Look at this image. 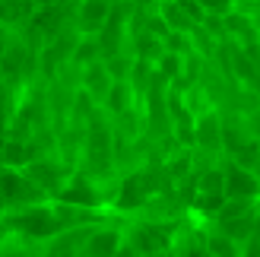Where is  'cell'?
Segmentation results:
<instances>
[{"label": "cell", "instance_id": "12", "mask_svg": "<svg viewBox=\"0 0 260 257\" xmlns=\"http://www.w3.org/2000/svg\"><path fill=\"white\" fill-rule=\"evenodd\" d=\"M159 16H162V22H165L172 32H187L190 25H193V22L184 16V10L178 7V0H159Z\"/></svg>", "mask_w": 260, "mask_h": 257}, {"label": "cell", "instance_id": "6", "mask_svg": "<svg viewBox=\"0 0 260 257\" xmlns=\"http://www.w3.org/2000/svg\"><path fill=\"white\" fill-rule=\"evenodd\" d=\"M124 245V232L114 226H95L92 232H89L86 245H83V254L86 257H114L118 254V248Z\"/></svg>", "mask_w": 260, "mask_h": 257}, {"label": "cell", "instance_id": "8", "mask_svg": "<svg viewBox=\"0 0 260 257\" xmlns=\"http://www.w3.org/2000/svg\"><path fill=\"white\" fill-rule=\"evenodd\" d=\"M108 19H111V0H80L76 22L86 35H95Z\"/></svg>", "mask_w": 260, "mask_h": 257}, {"label": "cell", "instance_id": "16", "mask_svg": "<svg viewBox=\"0 0 260 257\" xmlns=\"http://www.w3.org/2000/svg\"><path fill=\"white\" fill-rule=\"evenodd\" d=\"M197 4L206 10V16H229L235 10V0H197Z\"/></svg>", "mask_w": 260, "mask_h": 257}, {"label": "cell", "instance_id": "18", "mask_svg": "<svg viewBox=\"0 0 260 257\" xmlns=\"http://www.w3.org/2000/svg\"><path fill=\"white\" fill-rule=\"evenodd\" d=\"M184 257H213L206 248H190V251H184Z\"/></svg>", "mask_w": 260, "mask_h": 257}, {"label": "cell", "instance_id": "10", "mask_svg": "<svg viewBox=\"0 0 260 257\" xmlns=\"http://www.w3.org/2000/svg\"><path fill=\"white\" fill-rule=\"evenodd\" d=\"M73 63H76V67H89V63H95V60H102V42H99V38L95 35H83L80 38V42H76L73 45Z\"/></svg>", "mask_w": 260, "mask_h": 257}, {"label": "cell", "instance_id": "11", "mask_svg": "<svg viewBox=\"0 0 260 257\" xmlns=\"http://www.w3.org/2000/svg\"><path fill=\"white\" fill-rule=\"evenodd\" d=\"M0 162H4L7 169H25V165L32 162V152L22 140H7L4 149H0Z\"/></svg>", "mask_w": 260, "mask_h": 257}, {"label": "cell", "instance_id": "17", "mask_svg": "<svg viewBox=\"0 0 260 257\" xmlns=\"http://www.w3.org/2000/svg\"><path fill=\"white\" fill-rule=\"evenodd\" d=\"M178 7L184 10V16H187L193 25H203V19H206V10L197 4V0H178Z\"/></svg>", "mask_w": 260, "mask_h": 257}, {"label": "cell", "instance_id": "19", "mask_svg": "<svg viewBox=\"0 0 260 257\" xmlns=\"http://www.w3.org/2000/svg\"><path fill=\"white\" fill-rule=\"evenodd\" d=\"M32 4H35V7H51L54 0H32Z\"/></svg>", "mask_w": 260, "mask_h": 257}, {"label": "cell", "instance_id": "20", "mask_svg": "<svg viewBox=\"0 0 260 257\" xmlns=\"http://www.w3.org/2000/svg\"><path fill=\"white\" fill-rule=\"evenodd\" d=\"M225 257H238V251H235V254H225Z\"/></svg>", "mask_w": 260, "mask_h": 257}, {"label": "cell", "instance_id": "5", "mask_svg": "<svg viewBox=\"0 0 260 257\" xmlns=\"http://www.w3.org/2000/svg\"><path fill=\"white\" fill-rule=\"evenodd\" d=\"M222 114H219L216 108L200 114L197 121H193V137H197V146L200 149H210V152H219V156H225L222 152Z\"/></svg>", "mask_w": 260, "mask_h": 257}, {"label": "cell", "instance_id": "1", "mask_svg": "<svg viewBox=\"0 0 260 257\" xmlns=\"http://www.w3.org/2000/svg\"><path fill=\"white\" fill-rule=\"evenodd\" d=\"M0 229L16 232L19 238H32V241H45V238H54L57 232H63L57 216H54V207H45V203L25 207V210L13 213V216H4V219H0Z\"/></svg>", "mask_w": 260, "mask_h": 257}, {"label": "cell", "instance_id": "14", "mask_svg": "<svg viewBox=\"0 0 260 257\" xmlns=\"http://www.w3.org/2000/svg\"><path fill=\"white\" fill-rule=\"evenodd\" d=\"M155 67H159V76H165V80H178V76L184 73V54H172V51H162L159 60H155Z\"/></svg>", "mask_w": 260, "mask_h": 257}, {"label": "cell", "instance_id": "7", "mask_svg": "<svg viewBox=\"0 0 260 257\" xmlns=\"http://www.w3.org/2000/svg\"><path fill=\"white\" fill-rule=\"evenodd\" d=\"M111 73L105 67V60H95V63H89V67L83 70V92L95 102V105H105V99L111 92Z\"/></svg>", "mask_w": 260, "mask_h": 257}, {"label": "cell", "instance_id": "15", "mask_svg": "<svg viewBox=\"0 0 260 257\" xmlns=\"http://www.w3.org/2000/svg\"><path fill=\"white\" fill-rule=\"evenodd\" d=\"M105 67L111 73V80H130V73H134V60L124 57V54H114V57H105Z\"/></svg>", "mask_w": 260, "mask_h": 257}, {"label": "cell", "instance_id": "4", "mask_svg": "<svg viewBox=\"0 0 260 257\" xmlns=\"http://www.w3.org/2000/svg\"><path fill=\"white\" fill-rule=\"evenodd\" d=\"M222 172H225V200H235V197L257 200L260 197V178L251 169H241V165L229 159V165H222Z\"/></svg>", "mask_w": 260, "mask_h": 257}, {"label": "cell", "instance_id": "3", "mask_svg": "<svg viewBox=\"0 0 260 257\" xmlns=\"http://www.w3.org/2000/svg\"><path fill=\"white\" fill-rule=\"evenodd\" d=\"M57 203H67V207H83V210H99L105 203V194H102V184L92 181L86 175H73L67 184L60 187Z\"/></svg>", "mask_w": 260, "mask_h": 257}, {"label": "cell", "instance_id": "2", "mask_svg": "<svg viewBox=\"0 0 260 257\" xmlns=\"http://www.w3.org/2000/svg\"><path fill=\"white\" fill-rule=\"evenodd\" d=\"M35 187H42L45 194H60V187L73 178V165L60 162V159H32L25 169H19Z\"/></svg>", "mask_w": 260, "mask_h": 257}, {"label": "cell", "instance_id": "9", "mask_svg": "<svg viewBox=\"0 0 260 257\" xmlns=\"http://www.w3.org/2000/svg\"><path fill=\"white\" fill-rule=\"evenodd\" d=\"M134 83L130 80H114L111 83V92H108V99H105V108H111L114 114H127V111H134Z\"/></svg>", "mask_w": 260, "mask_h": 257}, {"label": "cell", "instance_id": "13", "mask_svg": "<svg viewBox=\"0 0 260 257\" xmlns=\"http://www.w3.org/2000/svg\"><path fill=\"white\" fill-rule=\"evenodd\" d=\"M197 194H225V172L222 165H213V169H206L203 175H197Z\"/></svg>", "mask_w": 260, "mask_h": 257}, {"label": "cell", "instance_id": "21", "mask_svg": "<svg viewBox=\"0 0 260 257\" xmlns=\"http://www.w3.org/2000/svg\"><path fill=\"white\" fill-rule=\"evenodd\" d=\"M76 257H86V254H83V251H80V254H76Z\"/></svg>", "mask_w": 260, "mask_h": 257}]
</instances>
